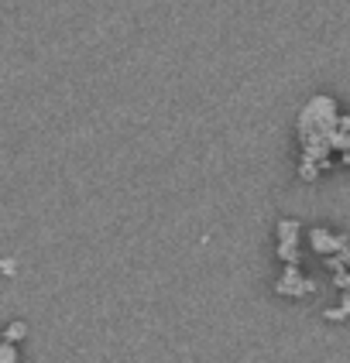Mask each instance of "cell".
Instances as JSON below:
<instances>
[{"instance_id": "1", "label": "cell", "mask_w": 350, "mask_h": 363, "mask_svg": "<svg viewBox=\"0 0 350 363\" xmlns=\"http://www.w3.org/2000/svg\"><path fill=\"white\" fill-rule=\"evenodd\" d=\"M312 243H316V250H319V254H327V250H340V247H344L337 237H329L327 230H312Z\"/></svg>"}, {"instance_id": "2", "label": "cell", "mask_w": 350, "mask_h": 363, "mask_svg": "<svg viewBox=\"0 0 350 363\" xmlns=\"http://www.w3.org/2000/svg\"><path fill=\"white\" fill-rule=\"evenodd\" d=\"M0 363H18V346L11 340H4V346H0Z\"/></svg>"}, {"instance_id": "3", "label": "cell", "mask_w": 350, "mask_h": 363, "mask_svg": "<svg viewBox=\"0 0 350 363\" xmlns=\"http://www.w3.org/2000/svg\"><path fill=\"white\" fill-rule=\"evenodd\" d=\"M21 336H28V325H24V323L7 325V340H11V343H14V340H21Z\"/></svg>"}]
</instances>
